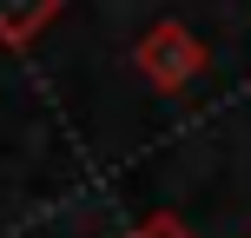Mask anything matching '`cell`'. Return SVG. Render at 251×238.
Wrapping results in <instances>:
<instances>
[{"label":"cell","instance_id":"1","mask_svg":"<svg viewBox=\"0 0 251 238\" xmlns=\"http://www.w3.org/2000/svg\"><path fill=\"white\" fill-rule=\"evenodd\" d=\"M126 238H192V225H185L178 212H152V218H139Z\"/></svg>","mask_w":251,"mask_h":238}]
</instances>
